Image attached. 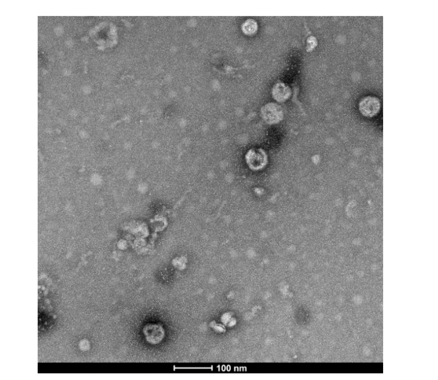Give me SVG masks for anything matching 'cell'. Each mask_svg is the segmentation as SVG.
Returning a JSON list of instances; mask_svg holds the SVG:
<instances>
[{
    "instance_id": "6da1fadb",
    "label": "cell",
    "mask_w": 438,
    "mask_h": 380,
    "mask_svg": "<svg viewBox=\"0 0 438 380\" xmlns=\"http://www.w3.org/2000/svg\"><path fill=\"white\" fill-rule=\"evenodd\" d=\"M261 115L264 120L269 124H277L284 117L283 109L280 106L274 103L266 104L261 109Z\"/></svg>"
},
{
    "instance_id": "7a4b0ae2",
    "label": "cell",
    "mask_w": 438,
    "mask_h": 380,
    "mask_svg": "<svg viewBox=\"0 0 438 380\" xmlns=\"http://www.w3.org/2000/svg\"><path fill=\"white\" fill-rule=\"evenodd\" d=\"M380 108V101L374 97H365L359 104V110L361 113L366 117H373L378 114Z\"/></svg>"
},
{
    "instance_id": "3957f363",
    "label": "cell",
    "mask_w": 438,
    "mask_h": 380,
    "mask_svg": "<svg viewBox=\"0 0 438 380\" xmlns=\"http://www.w3.org/2000/svg\"><path fill=\"white\" fill-rule=\"evenodd\" d=\"M245 159L248 166L254 169L263 168L267 161L266 152L262 149L254 148L249 150Z\"/></svg>"
},
{
    "instance_id": "277c9868",
    "label": "cell",
    "mask_w": 438,
    "mask_h": 380,
    "mask_svg": "<svg viewBox=\"0 0 438 380\" xmlns=\"http://www.w3.org/2000/svg\"><path fill=\"white\" fill-rule=\"evenodd\" d=\"M291 94V90L288 85L283 83H277L272 89V96L278 102L287 101Z\"/></svg>"
},
{
    "instance_id": "5b68a950",
    "label": "cell",
    "mask_w": 438,
    "mask_h": 380,
    "mask_svg": "<svg viewBox=\"0 0 438 380\" xmlns=\"http://www.w3.org/2000/svg\"><path fill=\"white\" fill-rule=\"evenodd\" d=\"M258 29V23L252 19L246 20L242 25V30L246 35H252L256 33Z\"/></svg>"
},
{
    "instance_id": "8992f818",
    "label": "cell",
    "mask_w": 438,
    "mask_h": 380,
    "mask_svg": "<svg viewBox=\"0 0 438 380\" xmlns=\"http://www.w3.org/2000/svg\"><path fill=\"white\" fill-rule=\"evenodd\" d=\"M307 50L308 52L313 50L315 47H316L318 45L317 40H316V39L313 36L309 37L307 39Z\"/></svg>"
}]
</instances>
